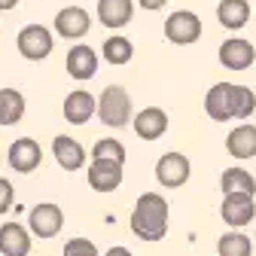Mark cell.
<instances>
[{
	"label": "cell",
	"mask_w": 256,
	"mask_h": 256,
	"mask_svg": "<svg viewBox=\"0 0 256 256\" xmlns=\"http://www.w3.org/2000/svg\"><path fill=\"white\" fill-rule=\"evenodd\" d=\"M132 232L134 238L156 244L168 235V202L158 192H144L132 210Z\"/></svg>",
	"instance_id": "cell-1"
},
{
	"label": "cell",
	"mask_w": 256,
	"mask_h": 256,
	"mask_svg": "<svg viewBox=\"0 0 256 256\" xmlns=\"http://www.w3.org/2000/svg\"><path fill=\"white\" fill-rule=\"evenodd\" d=\"M107 128H122L132 122V94H128L122 86H107L98 98V110H94Z\"/></svg>",
	"instance_id": "cell-2"
},
{
	"label": "cell",
	"mask_w": 256,
	"mask_h": 256,
	"mask_svg": "<svg viewBox=\"0 0 256 256\" xmlns=\"http://www.w3.org/2000/svg\"><path fill=\"white\" fill-rule=\"evenodd\" d=\"M16 46H18L22 58H28V61H43V58L52 55L55 37H52V30L43 28V24H24V28L18 30Z\"/></svg>",
	"instance_id": "cell-3"
},
{
	"label": "cell",
	"mask_w": 256,
	"mask_h": 256,
	"mask_svg": "<svg viewBox=\"0 0 256 256\" xmlns=\"http://www.w3.org/2000/svg\"><path fill=\"white\" fill-rule=\"evenodd\" d=\"M220 216L229 229H244L253 222L256 216V196H247V192H226L220 204Z\"/></svg>",
	"instance_id": "cell-4"
},
{
	"label": "cell",
	"mask_w": 256,
	"mask_h": 256,
	"mask_svg": "<svg viewBox=\"0 0 256 256\" xmlns=\"http://www.w3.org/2000/svg\"><path fill=\"white\" fill-rule=\"evenodd\" d=\"M165 37L174 46H192L202 37V18L189 10H177L165 18Z\"/></svg>",
	"instance_id": "cell-5"
},
{
	"label": "cell",
	"mask_w": 256,
	"mask_h": 256,
	"mask_svg": "<svg viewBox=\"0 0 256 256\" xmlns=\"http://www.w3.org/2000/svg\"><path fill=\"white\" fill-rule=\"evenodd\" d=\"M216 58H220V64H222L226 70L241 74V70L253 68V61H256V46H253L250 40H244V37H229V40L220 43Z\"/></svg>",
	"instance_id": "cell-6"
},
{
	"label": "cell",
	"mask_w": 256,
	"mask_h": 256,
	"mask_svg": "<svg viewBox=\"0 0 256 256\" xmlns=\"http://www.w3.org/2000/svg\"><path fill=\"white\" fill-rule=\"evenodd\" d=\"M192 174V165L183 152H165L156 162V180L162 183L165 189H180Z\"/></svg>",
	"instance_id": "cell-7"
},
{
	"label": "cell",
	"mask_w": 256,
	"mask_h": 256,
	"mask_svg": "<svg viewBox=\"0 0 256 256\" xmlns=\"http://www.w3.org/2000/svg\"><path fill=\"white\" fill-rule=\"evenodd\" d=\"M64 226V210L52 202H40L28 216V229L34 232L37 238H55Z\"/></svg>",
	"instance_id": "cell-8"
},
{
	"label": "cell",
	"mask_w": 256,
	"mask_h": 256,
	"mask_svg": "<svg viewBox=\"0 0 256 256\" xmlns=\"http://www.w3.org/2000/svg\"><path fill=\"white\" fill-rule=\"evenodd\" d=\"M88 186L94 192H113L122 186V162H113V158H92L88 165Z\"/></svg>",
	"instance_id": "cell-9"
},
{
	"label": "cell",
	"mask_w": 256,
	"mask_h": 256,
	"mask_svg": "<svg viewBox=\"0 0 256 256\" xmlns=\"http://www.w3.org/2000/svg\"><path fill=\"white\" fill-rule=\"evenodd\" d=\"M92 30V16L82 6H64L55 16V34L64 40H80Z\"/></svg>",
	"instance_id": "cell-10"
},
{
	"label": "cell",
	"mask_w": 256,
	"mask_h": 256,
	"mask_svg": "<svg viewBox=\"0 0 256 256\" xmlns=\"http://www.w3.org/2000/svg\"><path fill=\"white\" fill-rule=\"evenodd\" d=\"M40 162H43V150H40V144L34 138L12 140V146H10V165H12V171L30 174V171L40 168Z\"/></svg>",
	"instance_id": "cell-11"
},
{
	"label": "cell",
	"mask_w": 256,
	"mask_h": 256,
	"mask_svg": "<svg viewBox=\"0 0 256 256\" xmlns=\"http://www.w3.org/2000/svg\"><path fill=\"white\" fill-rule=\"evenodd\" d=\"M64 68H68V74L74 80L86 82V80H92L94 74H98V52H94L92 46H86V43H76L68 52V58H64Z\"/></svg>",
	"instance_id": "cell-12"
},
{
	"label": "cell",
	"mask_w": 256,
	"mask_h": 256,
	"mask_svg": "<svg viewBox=\"0 0 256 256\" xmlns=\"http://www.w3.org/2000/svg\"><path fill=\"white\" fill-rule=\"evenodd\" d=\"M94 110H98V98L86 88H74L68 98H64V119L70 125H86L94 116Z\"/></svg>",
	"instance_id": "cell-13"
},
{
	"label": "cell",
	"mask_w": 256,
	"mask_h": 256,
	"mask_svg": "<svg viewBox=\"0 0 256 256\" xmlns=\"http://www.w3.org/2000/svg\"><path fill=\"white\" fill-rule=\"evenodd\" d=\"M52 156H55V162H58L61 171H80L86 165V158H88L86 150H82V144L74 140V138H68V134H58L52 140Z\"/></svg>",
	"instance_id": "cell-14"
},
{
	"label": "cell",
	"mask_w": 256,
	"mask_h": 256,
	"mask_svg": "<svg viewBox=\"0 0 256 256\" xmlns=\"http://www.w3.org/2000/svg\"><path fill=\"white\" fill-rule=\"evenodd\" d=\"M232 86L235 82H216L204 94V113L214 122H229L232 119Z\"/></svg>",
	"instance_id": "cell-15"
},
{
	"label": "cell",
	"mask_w": 256,
	"mask_h": 256,
	"mask_svg": "<svg viewBox=\"0 0 256 256\" xmlns=\"http://www.w3.org/2000/svg\"><path fill=\"white\" fill-rule=\"evenodd\" d=\"M134 18V0H98V22L110 30L125 28Z\"/></svg>",
	"instance_id": "cell-16"
},
{
	"label": "cell",
	"mask_w": 256,
	"mask_h": 256,
	"mask_svg": "<svg viewBox=\"0 0 256 256\" xmlns=\"http://www.w3.org/2000/svg\"><path fill=\"white\" fill-rule=\"evenodd\" d=\"M134 132L144 140H158V138L168 132V113L162 107H144L134 116Z\"/></svg>",
	"instance_id": "cell-17"
},
{
	"label": "cell",
	"mask_w": 256,
	"mask_h": 256,
	"mask_svg": "<svg viewBox=\"0 0 256 256\" xmlns=\"http://www.w3.org/2000/svg\"><path fill=\"white\" fill-rule=\"evenodd\" d=\"M0 253L4 256H28L30 253V232L18 222L0 226Z\"/></svg>",
	"instance_id": "cell-18"
},
{
	"label": "cell",
	"mask_w": 256,
	"mask_h": 256,
	"mask_svg": "<svg viewBox=\"0 0 256 256\" xmlns=\"http://www.w3.org/2000/svg\"><path fill=\"white\" fill-rule=\"evenodd\" d=\"M216 22L226 30H241L250 22V4L247 0H220L216 4Z\"/></svg>",
	"instance_id": "cell-19"
},
{
	"label": "cell",
	"mask_w": 256,
	"mask_h": 256,
	"mask_svg": "<svg viewBox=\"0 0 256 256\" xmlns=\"http://www.w3.org/2000/svg\"><path fill=\"white\" fill-rule=\"evenodd\" d=\"M226 150L235 158H253L256 156V125H238L226 134Z\"/></svg>",
	"instance_id": "cell-20"
},
{
	"label": "cell",
	"mask_w": 256,
	"mask_h": 256,
	"mask_svg": "<svg viewBox=\"0 0 256 256\" xmlns=\"http://www.w3.org/2000/svg\"><path fill=\"white\" fill-rule=\"evenodd\" d=\"M220 186H222V196L226 192H247V196H256V177L244 168H226L220 177Z\"/></svg>",
	"instance_id": "cell-21"
},
{
	"label": "cell",
	"mask_w": 256,
	"mask_h": 256,
	"mask_svg": "<svg viewBox=\"0 0 256 256\" xmlns=\"http://www.w3.org/2000/svg\"><path fill=\"white\" fill-rule=\"evenodd\" d=\"M216 253L220 256H253V241L244 235V232H226V235H220L216 241Z\"/></svg>",
	"instance_id": "cell-22"
},
{
	"label": "cell",
	"mask_w": 256,
	"mask_h": 256,
	"mask_svg": "<svg viewBox=\"0 0 256 256\" xmlns=\"http://www.w3.org/2000/svg\"><path fill=\"white\" fill-rule=\"evenodd\" d=\"M132 58H134L132 40L122 37V34L107 37V43H104V61H110V64H116V68H122V64H128Z\"/></svg>",
	"instance_id": "cell-23"
},
{
	"label": "cell",
	"mask_w": 256,
	"mask_h": 256,
	"mask_svg": "<svg viewBox=\"0 0 256 256\" xmlns=\"http://www.w3.org/2000/svg\"><path fill=\"white\" fill-rule=\"evenodd\" d=\"M0 104H4V125H16L24 116V94L16 88H0Z\"/></svg>",
	"instance_id": "cell-24"
},
{
	"label": "cell",
	"mask_w": 256,
	"mask_h": 256,
	"mask_svg": "<svg viewBox=\"0 0 256 256\" xmlns=\"http://www.w3.org/2000/svg\"><path fill=\"white\" fill-rule=\"evenodd\" d=\"M256 110V94L247 86H232V119H247Z\"/></svg>",
	"instance_id": "cell-25"
},
{
	"label": "cell",
	"mask_w": 256,
	"mask_h": 256,
	"mask_svg": "<svg viewBox=\"0 0 256 256\" xmlns=\"http://www.w3.org/2000/svg\"><path fill=\"white\" fill-rule=\"evenodd\" d=\"M92 158H113V162L125 165V146L116 138H101L98 144L92 146Z\"/></svg>",
	"instance_id": "cell-26"
},
{
	"label": "cell",
	"mask_w": 256,
	"mask_h": 256,
	"mask_svg": "<svg viewBox=\"0 0 256 256\" xmlns=\"http://www.w3.org/2000/svg\"><path fill=\"white\" fill-rule=\"evenodd\" d=\"M64 256H98V250L88 238H70L64 244Z\"/></svg>",
	"instance_id": "cell-27"
},
{
	"label": "cell",
	"mask_w": 256,
	"mask_h": 256,
	"mask_svg": "<svg viewBox=\"0 0 256 256\" xmlns=\"http://www.w3.org/2000/svg\"><path fill=\"white\" fill-rule=\"evenodd\" d=\"M12 196H16V192H12V183L0 177V214H6V210L12 208Z\"/></svg>",
	"instance_id": "cell-28"
},
{
	"label": "cell",
	"mask_w": 256,
	"mask_h": 256,
	"mask_svg": "<svg viewBox=\"0 0 256 256\" xmlns=\"http://www.w3.org/2000/svg\"><path fill=\"white\" fill-rule=\"evenodd\" d=\"M138 4L144 6V10H150V12H156V10H162L168 0H138Z\"/></svg>",
	"instance_id": "cell-29"
},
{
	"label": "cell",
	"mask_w": 256,
	"mask_h": 256,
	"mask_svg": "<svg viewBox=\"0 0 256 256\" xmlns=\"http://www.w3.org/2000/svg\"><path fill=\"white\" fill-rule=\"evenodd\" d=\"M104 256H134V253L128 250V247H110V250H107Z\"/></svg>",
	"instance_id": "cell-30"
},
{
	"label": "cell",
	"mask_w": 256,
	"mask_h": 256,
	"mask_svg": "<svg viewBox=\"0 0 256 256\" xmlns=\"http://www.w3.org/2000/svg\"><path fill=\"white\" fill-rule=\"evenodd\" d=\"M12 6H18V0H0V10H12Z\"/></svg>",
	"instance_id": "cell-31"
},
{
	"label": "cell",
	"mask_w": 256,
	"mask_h": 256,
	"mask_svg": "<svg viewBox=\"0 0 256 256\" xmlns=\"http://www.w3.org/2000/svg\"><path fill=\"white\" fill-rule=\"evenodd\" d=\"M0 125H4V104H0Z\"/></svg>",
	"instance_id": "cell-32"
}]
</instances>
